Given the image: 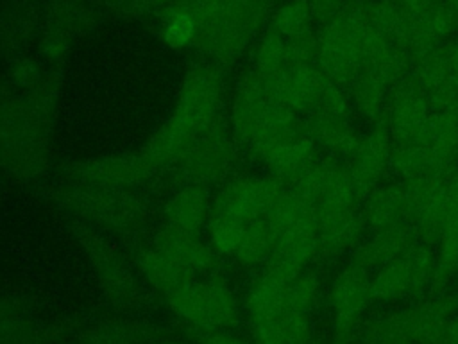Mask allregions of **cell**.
Listing matches in <instances>:
<instances>
[{
    "label": "cell",
    "mask_w": 458,
    "mask_h": 344,
    "mask_svg": "<svg viewBox=\"0 0 458 344\" xmlns=\"http://www.w3.org/2000/svg\"><path fill=\"white\" fill-rule=\"evenodd\" d=\"M5 192H7V177H5V174L0 170V199L4 197Z\"/></svg>",
    "instance_id": "obj_53"
},
{
    "label": "cell",
    "mask_w": 458,
    "mask_h": 344,
    "mask_svg": "<svg viewBox=\"0 0 458 344\" xmlns=\"http://www.w3.org/2000/svg\"><path fill=\"white\" fill-rule=\"evenodd\" d=\"M0 54H2V48H0Z\"/></svg>",
    "instance_id": "obj_55"
},
{
    "label": "cell",
    "mask_w": 458,
    "mask_h": 344,
    "mask_svg": "<svg viewBox=\"0 0 458 344\" xmlns=\"http://www.w3.org/2000/svg\"><path fill=\"white\" fill-rule=\"evenodd\" d=\"M311 23L313 14L308 0H286L270 14V30L277 32L284 39H292L311 30Z\"/></svg>",
    "instance_id": "obj_36"
},
{
    "label": "cell",
    "mask_w": 458,
    "mask_h": 344,
    "mask_svg": "<svg viewBox=\"0 0 458 344\" xmlns=\"http://www.w3.org/2000/svg\"><path fill=\"white\" fill-rule=\"evenodd\" d=\"M284 188L286 185L272 174L238 176L216 190L211 199V211L229 215L249 224L265 217Z\"/></svg>",
    "instance_id": "obj_11"
},
{
    "label": "cell",
    "mask_w": 458,
    "mask_h": 344,
    "mask_svg": "<svg viewBox=\"0 0 458 344\" xmlns=\"http://www.w3.org/2000/svg\"><path fill=\"white\" fill-rule=\"evenodd\" d=\"M13 93H14V90L9 86V82L4 81V79H0V106H2Z\"/></svg>",
    "instance_id": "obj_52"
},
{
    "label": "cell",
    "mask_w": 458,
    "mask_h": 344,
    "mask_svg": "<svg viewBox=\"0 0 458 344\" xmlns=\"http://www.w3.org/2000/svg\"><path fill=\"white\" fill-rule=\"evenodd\" d=\"M306 134L315 142L317 147L324 149L327 156L347 159L360 142V136L351 125L349 118L324 115L311 111L302 116Z\"/></svg>",
    "instance_id": "obj_26"
},
{
    "label": "cell",
    "mask_w": 458,
    "mask_h": 344,
    "mask_svg": "<svg viewBox=\"0 0 458 344\" xmlns=\"http://www.w3.org/2000/svg\"><path fill=\"white\" fill-rule=\"evenodd\" d=\"M433 344H458V315L447 319L435 337Z\"/></svg>",
    "instance_id": "obj_50"
},
{
    "label": "cell",
    "mask_w": 458,
    "mask_h": 344,
    "mask_svg": "<svg viewBox=\"0 0 458 344\" xmlns=\"http://www.w3.org/2000/svg\"><path fill=\"white\" fill-rule=\"evenodd\" d=\"M172 0H102L104 9L118 18L141 20L157 16L166 9Z\"/></svg>",
    "instance_id": "obj_42"
},
{
    "label": "cell",
    "mask_w": 458,
    "mask_h": 344,
    "mask_svg": "<svg viewBox=\"0 0 458 344\" xmlns=\"http://www.w3.org/2000/svg\"><path fill=\"white\" fill-rule=\"evenodd\" d=\"M390 152L392 138L385 120H381L374 124L367 134L360 136L358 145L345 159L361 201L390 170Z\"/></svg>",
    "instance_id": "obj_15"
},
{
    "label": "cell",
    "mask_w": 458,
    "mask_h": 344,
    "mask_svg": "<svg viewBox=\"0 0 458 344\" xmlns=\"http://www.w3.org/2000/svg\"><path fill=\"white\" fill-rule=\"evenodd\" d=\"M313 111L340 116V118H349L351 111H352V106H351V99H349L347 90L344 86L333 82L331 79H327Z\"/></svg>",
    "instance_id": "obj_43"
},
{
    "label": "cell",
    "mask_w": 458,
    "mask_h": 344,
    "mask_svg": "<svg viewBox=\"0 0 458 344\" xmlns=\"http://www.w3.org/2000/svg\"><path fill=\"white\" fill-rule=\"evenodd\" d=\"M281 324L284 330L286 344H310L311 322H310L308 314L295 312V310H284L281 314Z\"/></svg>",
    "instance_id": "obj_45"
},
{
    "label": "cell",
    "mask_w": 458,
    "mask_h": 344,
    "mask_svg": "<svg viewBox=\"0 0 458 344\" xmlns=\"http://www.w3.org/2000/svg\"><path fill=\"white\" fill-rule=\"evenodd\" d=\"M234 158V138L227 127L216 120L200 133L188 150L179 158L177 170L186 183L208 185L220 179Z\"/></svg>",
    "instance_id": "obj_12"
},
{
    "label": "cell",
    "mask_w": 458,
    "mask_h": 344,
    "mask_svg": "<svg viewBox=\"0 0 458 344\" xmlns=\"http://www.w3.org/2000/svg\"><path fill=\"white\" fill-rule=\"evenodd\" d=\"M68 231L79 244L106 297L116 308H134L141 303V288L122 253L93 226L72 219Z\"/></svg>",
    "instance_id": "obj_5"
},
{
    "label": "cell",
    "mask_w": 458,
    "mask_h": 344,
    "mask_svg": "<svg viewBox=\"0 0 458 344\" xmlns=\"http://www.w3.org/2000/svg\"><path fill=\"white\" fill-rule=\"evenodd\" d=\"M326 82L327 77L317 64L288 66L283 73L270 79L274 99L297 115H308L315 109Z\"/></svg>",
    "instance_id": "obj_17"
},
{
    "label": "cell",
    "mask_w": 458,
    "mask_h": 344,
    "mask_svg": "<svg viewBox=\"0 0 458 344\" xmlns=\"http://www.w3.org/2000/svg\"><path fill=\"white\" fill-rule=\"evenodd\" d=\"M374 301L370 272L349 263L331 281L329 305L333 310V342L349 344L360 326V319Z\"/></svg>",
    "instance_id": "obj_10"
},
{
    "label": "cell",
    "mask_w": 458,
    "mask_h": 344,
    "mask_svg": "<svg viewBox=\"0 0 458 344\" xmlns=\"http://www.w3.org/2000/svg\"><path fill=\"white\" fill-rule=\"evenodd\" d=\"M213 202L204 185L186 183L168 199L165 206L166 224L182 231L197 233L208 226Z\"/></svg>",
    "instance_id": "obj_25"
},
{
    "label": "cell",
    "mask_w": 458,
    "mask_h": 344,
    "mask_svg": "<svg viewBox=\"0 0 458 344\" xmlns=\"http://www.w3.org/2000/svg\"><path fill=\"white\" fill-rule=\"evenodd\" d=\"M136 265L148 285L168 296L195 280V274L161 253L159 249L145 247L136 253Z\"/></svg>",
    "instance_id": "obj_30"
},
{
    "label": "cell",
    "mask_w": 458,
    "mask_h": 344,
    "mask_svg": "<svg viewBox=\"0 0 458 344\" xmlns=\"http://www.w3.org/2000/svg\"><path fill=\"white\" fill-rule=\"evenodd\" d=\"M437 254L433 245L417 242L403 256L376 269L370 276L374 299L395 301L401 297H419L431 290Z\"/></svg>",
    "instance_id": "obj_9"
},
{
    "label": "cell",
    "mask_w": 458,
    "mask_h": 344,
    "mask_svg": "<svg viewBox=\"0 0 458 344\" xmlns=\"http://www.w3.org/2000/svg\"><path fill=\"white\" fill-rule=\"evenodd\" d=\"M437 265L431 290H442L458 274V167L447 177V222L437 244Z\"/></svg>",
    "instance_id": "obj_24"
},
{
    "label": "cell",
    "mask_w": 458,
    "mask_h": 344,
    "mask_svg": "<svg viewBox=\"0 0 458 344\" xmlns=\"http://www.w3.org/2000/svg\"><path fill=\"white\" fill-rule=\"evenodd\" d=\"M152 339V326L127 319L106 317L82 324L70 344H147Z\"/></svg>",
    "instance_id": "obj_28"
},
{
    "label": "cell",
    "mask_w": 458,
    "mask_h": 344,
    "mask_svg": "<svg viewBox=\"0 0 458 344\" xmlns=\"http://www.w3.org/2000/svg\"><path fill=\"white\" fill-rule=\"evenodd\" d=\"M410 23H420L428 20L442 4V0H399Z\"/></svg>",
    "instance_id": "obj_47"
},
{
    "label": "cell",
    "mask_w": 458,
    "mask_h": 344,
    "mask_svg": "<svg viewBox=\"0 0 458 344\" xmlns=\"http://www.w3.org/2000/svg\"><path fill=\"white\" fill-rule=\"evenodd\" d=\"M38 56L50 66V68H59L70 56L73 39L59 30L41 27L39 36H38Z\"/></svg>",
    "instance_id": "obj_41"
},
{
    "label": "cell",
    "mask_w": 458,
    "mask_h": 344,
    "mask_svg": "<svg viewBox=\"0 0 458 344\" xmlns=\"http://www.w3.org/2000/svg\"><path fill=\"white\" fill-rule=\"evenodd\" d=\"M388 84L372 72L360 70L347 86L352 109L372 125L385 120Z\"/></svg>",
    "instance_id": "obj_32"
},
{
    "label": "cell",
    "mask_w": 458,
    "mask_h": 344,
    "mask_svg": "<svg viewBox=\"0 0 458 344\" xmlns=\"http://www.w3.org/2000/svg\"><path fill=\"white\" fill-rule=\"evenodd\" d=\"M390 170L401 179H411L424 174H435L428 149L420 142L392 143Z\"/></svg>",
    "instance_id": "obj_37"
},
{
    "label": "cell",
    "mask_w": 458,
    "mask_h": 344,
    "mask_svg": "<svg viewBox=\"0 0 458 344\" xmlns=\"http://www.w3.org/2000/svg\"><path fill=\"white\" fill-rule=\"evenodd\" d=\"M2 2H4V0H2Z\"/></svg>",
    "instance_id": "obj_56"
},
{
    "label": "cell",
    "mask_w": 458,
    "mask_h": 344,
    "mask_svg": "<svg viewBox=\"0 0 458 344\" xmlns=\"http://www.w3.org/2000/svg\"><path fill=\"white\" fill-rule=\"evenodd\" d=\"M47 66L48 64L39 56H32L27 52L9 57L5 81L16 93L30 91L47 79L50 72V68Z\"/></svg>",
    "instance_id": "obj_38"
},
{
    "label": "cell",
    "mask_w": 458,
    "mask_h": 344,
    "mask_svg": "<svg viewBox=\"0 0 458 344\" xmlns=\"http://www.w3.org/2000/svg\"><path fill=\"white\" fill-rule=\"evenodd\" d=\"M224 93L222 66L213 61L191 64L179 86V95L172 116L177 118L195 136L218 120Z\"/></svg>",
    "instance_id": "obj_7"
},
{
    "label": "cell",
    "mask_w": 458,
    "mask_h": 344,
    "mask_svg": "<svg viewBox=\"0 0 458 344\" xmlns=\"http://www.w3.org/2000/svg\"><path fill=\"white\" fill-rule=\"evenodd\" d=\"M245 222L229 215L213 213L208 220V244L218 256H233L245 231Z\"/></svg>",
    "instance_id": "obj_39"
},
{
    "label": "cell",
    "mask_w": 458,
    "mask_h": 344,
    "mask_svg": "<svg viewBox=\"0 0 458 344\" xmlns=\"http://www.w3.org/2000/svg\"><path fill=\"white\" fill-rule=\"evenodd\" d=\"M147 344H179V342H174V340H148Z\"/></svg>",
    "instance_id": "obj_54"
},
{
    "label": "cell",
    "mask_w": 458,
    "mask_h": 344,
    "mask_svg": "<svg viewBox=\"0 0 458 344\" xmlns=\"http://www.w3.org/2000/svg\"><path fill=\"white\" fill-rule=\"evenodd\" d=\"M0 344H47L45 326L21 296L0 294Z\"/></svg>",
    "instance_id": "obj_23"
},
{
    "label": "cell",
    "mask_w": 458,
    "mask_h": 344,
    "mask_svg": "<svg viewBox=\"0 0 458 344\" xmlns=\"http://www.w3.org/2000/svg\"><path fill=\"white\" fill-rule=\"evenodd\" d=\"M360 215L370 233L408 222L404 183L399 179L374 186L363 197L360 204Z\"/></svg>",
    "instance_id": "obj_22"
},
{
    "label": "cell",
    "mask_w": 458,
    "mask_h": 344,
    "mask_svg": "<svg viewBox=\"0 0 458 344\" xmlns=\"http://www.w3.org/2000/svg\"><path fill=\"white\" fill-rule=\"evenodd\" d=\"M344 4L345 0H308V5L313 14V22H318L320 25L333 20L340 13Z\"/></svg>",
    "instance_id": "obj_48"
},
{
    "label": "cell",
    "mask_w": 458,
    "mask_h": 344,
    "mask_svg": "<svg viewBox=\"0 0 458 344\" xmlns=\"http://www.w3.org/2000/svg\"><path fill=\"white\" fill-rule=\"evenodd\" d=\"M277 240L276 229L270 226V222L261 217L245 226L243 236L240 240V245L234 251V260L245 267H256L265 265L270 254L274 253Z\"/></svg>",
    "instance_id": "obj_34"
},
{
    "label": "cell",
    "mask_w": 458,
    "mask_h": 344,
    "mask_svg": "<svg viewBox=\"0 0 458 344\" xmlns=\"http://www.w3.org/2000/svg\"><path fill=\"white\" fill-rule=\"evenodd\" d=\"M417 242V231L410 222H401L379 231H372L369 238L361 240L351 251V263L370 272L403 256Z\"/></svg>",
    "instance_id": "obj_18"
},
{
    "label": "cell",
    "mask_w": 458,
    "mask_h": 344,
    "mask_svg": "<svg viewBox=\"0 0 458 344\" xmlns=\"http://www.w3.org/2000/svg\"><path fill=\"white\" fill-rule=\"evenodd\" d=\"M417 142L428 149L435 174H451L458 167V108L431 111Z\"/></svg>",
    "instance_id": "obj_19"
},
{
    "label": "cell",
    "mask_w": 458,
    "mask_h": 344,
    "mask_svg": "<svg viewBox=\"0 0 458 344\" xmlns=\"http://www.w3.org/2000/svg\"><path fill=\"white\" fill-rule=\"evenodd\" d=\"M431 109L422 90L408 77L390 88L385 124L392 143L417 142L429 120Z\"/></svg>",
    "instance_id": "obj_13"
},
{
    "label": "cell",
    "mask_w": 458,
    "mask_h": 344,
    "mask_svg": "<svg viewBox=\"0 0 458 344\" xmlns=\"http://www.w3.org/2000/svg\"><path fill=\"white\" fill-rule=\"evenodd\" d=\"M98 9L93 0H43L41 27L59 30L73 41L98 22Z\"/></svg>",
    "instance_id": "obj_27"
},
{
    "label": "cell",
    "mask_w": 458,
    "mask_h": 344,
    "mask_svg": "<svg viewBox=\"0 0 458 344\" xmlns=\"http://www.w3.org/2000/svg\"><path fill=\"white\" fill-rule=\"evenodd\" d=\"M157 168L141 152H123L113 156L66 161L59 167L63 181L91 185L113 190H131L145 183Z\"/></svg>",
    "instance_id": "obj_8"
},
{
    "label": "cell",
    "mask_w": 458,
    "mask_h": 344,
    "mask_svg": "<svg viewBox=\"0 0 458 344\" xmlns=\"http://www.w3.org/2000/svg\"><path fill=\"white\" fill-rule=\"evenodd\" d=\"M317 152L318 147L302 129L268 149L259 161L268 168V174L276 176L288 186L317 159Z\"/></svg>",
    "instance_id": "obj_21"
},
{
    "label": "cell",
    "mask_w": 458,
    "mask_h": 344,
    "mask_svg": "<svg viewBox=\"0 0 458 344\" xmlns=\"http://www.w3.org/2000/svg\"><path fill=\"white\" fill-rule=\"evenodd\" d=\"M447 48H449V61H451V70L454 73V77L458 79V34L447 41Z\"/></svg>",
    "instance_id": "obj_51"
},
{
    "label": "cell",
    "mask_w": 458,
    "mask_h": 344,
    "mask_svg": "<svg viewBox=\"0 0 458 344\" xmlns=\"http://www.w3.org/2000/svg\"><path fill=\"white\" fill-rule=\"evenodd\" d=\"M286 285L288 283L263 271L252 281L245 297L249 321L281 315L286 310Z\"/></svg>",
    "instance_id": "obj_33"
},
{
    "label": "cell",
    "mask_w": 458,
    "mask_h": 344,
    "mask_svg": "<svg viewBox=\"0 0 458 344\" xmlns=\"http://www.w3.org/2000/svg\"><path fill=\"white\" fill-rule=\"evenodd\" d=\"M197 136L188 131L172 115L152 133L143 145L141 152L154 163L156 168L177 163L179 158L188 150Z\"/></svg>",
    "instance_id": "obj_31"
},
{
    "label": "cell",
    "mask_w": 458,
    "mask_h": 344,
    "mask_svg": "<svg viewBox=\"0 0 458 344\" xmlns=\"http://www.w3.org/2000/svg\"><path fill=\"white\" fill-rule=\"evenodd\" d=\"M61 99V70L50 68L34 90L0 106V170L21 185L39 183L50 168V136Z\"/></svg>",
    "instance_id": "obj_1"
},
{
    "label": "cell",
    "mask_w": 458,
    "mask_h": 344,
    "mask_svg": "<svg viewBox=\"0 0 458 344\" xmlns=\"http://www.w3.org/2000/svg\"><path fill=\"white\" fill-rule=\"evenodd\" d=\"M454 315L458 296L440 294L369 321L360 337L363 344H433L444 322Z\"/></svg>",
    "instance_id": "obj_4"
},
{
    "label": "cell",
    "mask_w": 458,
    "mask_h": 344,
    "mask_svg": "<svg viewBox=\"0 0 458 344\" xmlns=\"http://www.w3.org/2000/svg\"><path fill=\"white\" fill-rule=\"evenodd\" d=\"M200 344H250V342L227 330H215V331H204V335L200 337Z\"/></svg>",
    "instance_id": "obj_49"
},
{
    "label": "cell",
    "mask_w": 458,
    "mask_h": 344,
    "mask_svg": "<svg viewBox=\"0 0 458 344\" xmlns=\"http://www.w3.org/2000/svg\"><path fill=\"white\" fill-rule=\"evenodd\" d=\"M249 324L254 337V344H286L281 315L268 319H250Z\"/></svg>",
    "instance_id": "obj_46"
},
{
    "label": "cell",
    "mask_w": 458,
    "mask_h": 344,
    "mask_svg": "<svg viewBox=\"0 0 458 344\" xmlns=\"http://www.w3.org/2000/svg\"><path fill=\"white\" fill-rule=\"evenodd\" d=\"M272 0H200L199 48L220 66L242 57L265 23Z\"/></svg>",
    "instance_id": "obj_2"
},
{
    "label": "cell",
    "mask_w": 458,
    "mask_h": 344,
    "mask_svg": "<svg viewBox=\"0 0 458 344\" xmlns=\"http://www.w3.org/2000/svg\"><path fill=\"white\" fill-rule=\"evenodd\" d=\"M288 68V43L274 30H265L254 45L252 70L267 79H274Z\"/></svg>",
    "instance_id": "obj_35"
},
{
    "label": "cell",
    "mask_w": 458,
    "mask_h": 344,
    "mask_svg": "<svg viewBox=\"0 0 458 344\" xmlns=\"http://www.w3.org/2000/svg\"><path fill=\"white\" fill-rule=\"evenodd\" d=\"M154 247L191 271L193 274L209 272L216 267V253L197 233L165 226L154 236Z\"/></svg>",
    "instance_id": "obj_20"
},
{
    "label": "cell",
    "mask_w": 458,
    "mask_h": 344,
    "mask_svg": "<svg viewBox=\"0 0 458 344\" xmlns=\"http://www.w3.org/2000/svg\"><path fill=\"white\" fill-rule=\"evenodd\" d=\"M317 231L318 258L331 260L344 254L345 251H352L363 240L367 228L358 210L340 217L317 220Z\"/></svg>",
    "instance_id": "obj_29"
},
{
    "label": "cell",
    "mask_w": 458,
    "mask_h": 344,
    "mask_svg": "<svg viewBox=\"0 0 458 344\" xmlns=\"http://www.w3.org/2000/svg\"><path fill=\"white\" fill-rule=\"evenodd\" d=\"M320 280L313 271H302L286 285V310L310 314L317 303Z\"/></svg>",
    "instance_id": "obj_40"
},
{
    "label": "cell",
    "mask_w": 458,
    "mask_h": 344,
    "mask_svg": "<svg viewBox=\"0 0 458 344\" xmlns=\"http://www.w3.org/2000/svg\"><path fill=\"white\" fill-rule=\"evenodd\" d=\"M276 102L270 79L252 68L247 70L238 79L231 106V134L234 142L247 145Z\"/></svg>",
    "instance_id": "obj_14"
},
{
    "label": "cell",
    "mask_w": 458,
    "mask_h": 344,
    "mask_svg": "<svg viewBox=\"0 0 458 344\" xmlns=\"http://www.w3.org/2000/svg\"><path fill=\"white\" fill-rule=\"evenodd\" d=\"M41 30L39 0H4L0 9V48L14 57L25 54L38 41Z\"/></svg>",
    "instance_id": "obj_16"
},
{
    "label": "cell",
    "mask_w": 458,
    "mask_h": 344,
    "mask_svg": "<svg viewBox=\"0 0 458 344\" xmlns=\"http://www.w3.org/2000/svg\"><path fill=\"white\" fill-rule=\"evenodd\" d=\"M45 199L75 220L122 235L136 231L145 220L143 201L129 190L61 181L47 190Z\"/></svg>",
    "instance_id": "obj_3"
},
{
    "label": "cell",
    "mask_w": 458,
    "mask_h": 344,
    "mask_svg": "<svg viewBox=\"0 0 458 344\" xmlns=\"http://www.w3.org/2000/svg\"><path fill=\"white\" fill-rule=\"evenodd\" d=\"M166 303L179 319L202 331L229 330L238 321L236 297L218 278L193 280L168 294Z\"/></svg>",
    "instance_id": "obj_6"
},
{
    "label": "cell",
    "mask_w": 458,
    "mask_h": 344,
    "mask_svg": "<svg viewBox=\"0 0 458 344\" xmlns=\"http://www.w3.org/2000/svg\"><path fill=\"white\" fill-rule=\"evenodd\" d=\"M288 43V66L317 64V32L308 30L297 38L286 39Z\"/></svg>",
    "instance_id": "obj_44"
}]
</instances>
